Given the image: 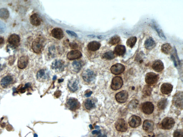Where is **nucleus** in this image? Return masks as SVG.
Returning <instances> with one entry per match:
<instances>
[{"instance_id": "obj_1", "label": "nucleus", "mask_w": 183, "mask_h": 137, "mask_svg": "<svg viewBox=\"0 0 183 137\" xmlns=\"http://www.w3.org/2000/svg\"><path fill=\"white\" fill-rule=\"evenodd\" d=\"M82 79L87 85H91L94 83L96 75L94 71L90 69L85 70L81 75Z\"/></svg>"}, {"instance_id": "obj_2", "label": "nucleus", "mask_w": 183, "mask_h": 137, "mask_svg": "<svg viewBox=\"0 0 183 137\" xmlns=\"http://www.w3.org/2000/svg\"><path fill=\"white\" fill-rule=\"evenodd\" d=\"M65 105L69 110L72 112H76L80 108L81 104L77 99L70 97L67 100Z\"/></svg>"}, {"instance_id": "obj_3", "label": "nucleus", "mask_w": 183, "mask_h": 137, "mask_svg": "<svg viewBox=\"0 0 183 137\" xmlns=\"http://www.w3.org/2000/svg\"><path fill=\"white\" fill-rule=\"evenodd\" d=\"M172 102L175 107L182 110L183 109V93L182 91H179L174 95Z\"/></svg>"}, {"instance_id": "obj_4", "label": "nucleus", "mask_w": 183, "mask_h": 137, "mask_svg": "<svg viewBox=\"0 0 183 137\" xmlns=\"http://www.w3.org/2000/svg\"><path fill=\"white\" fill-rule=\"evenodd\" d=\"M83 108L86 111H90L95 108L96 99L93 97H89L86 99L82 103Z\"/></svg>"}, {"instance_id": "obj_5", "label": "nucleus", "mask_w": 183, "mask_h": 137, "mask_svg": "<svg viewBox=\"0 0 183 137\" xmlns=\"http://www.w3.org/2000/svg\"><path fill=\"white\" fill-rule=\"evenodd\" d=\"M36 78L39 82H48L50 78L49 71L46 68H42L36 74Z\"/></svg>"}, {"instance_id": "obj_6", "label": "nucleus", "mask_w": 183, "mask_h": 137, "mask_svg": "<svg viewBox=\"0 0 183 137\" xmlns=\"http://www.w3.org/2000/svg\"><path fill=\"white\" fill-rule=\"evenodd\" d=\"M43 39L40 38H37L33 41L32 44V48L35 53L39 54L42 51L44 47Z\"/></svg>"}, {"instance_id": "obj_7", "label": "nucleus", "mask_w": 183, "mask_h": 137, "mask_svg": "<svg viewBox=\"0 0 183 137\" xmlns=\"http://www.w3.org/2000/svg\"><path fill=\"white\" fill-rule=\"evenodd\" d=\"M175 124L174 119L171 117H166L162 121L161 127L164 130H169L174 127Z\"/></svg>"}, {"instance_id": "obj_8", "label": "nucleus", "mask_w": 183, "mask_h": 137, "mask_svg": "<svg viewBox=\"0 0 183 137\" xmlns=\"http://www.w3.org/2000/svg\"><path fill=\"white\" fill-rule=\"evenodd\" d=\"M80 85L77 79L72 78L68 81L67 88L70 92L74 93L77 92L80 89Z\"/></svg>"}, {"instance_id": "obj_9", "label": "nucleus", "mask_w": 183, "mask_h": 137, "mask_svg": "<svg viewBox=\"0 0 183 137\" xmlns=\"http://www.w3.org/2000/svg\"><path fill=\"white\" fill-rule=\"evenodd\" d=\"M159 78L158 74L153 72H149L146 75L145 81L148 84L153 85L158 82Z\"/></svg>"}, {"instance_id": "obj_10", "label": "nucleus", "mask_w": 183, "mask_h": 137, "mask_svg": "<svg viewBox=\"0 0 183 137\" xmlns=\"http://www.w3.org/2000/svg\"><path fill=\"white\" fill-rule=\"evenodd\" d=\"M65 62L61 60H56L54 61L52 64L51 68L56 72L61 73L65 69Z\"/></svg>"}, {"instance_id": "obj_11", "label": "nucleus", "mask_w": 183, "mask_h": 137, "mask_svg": "<svg viewBox=\"0 0 183 137\" xmlns=\"http://www.w3.org/2000/svg\"><path fill=\"white\" fill-rule=\"evenodd\" d=\"M115 126L116 129L118 132H125L128 129L127 124L125 120L123 119L117 120L116 122Z\"/></svg>"}, {"instance_id": "obj_12", "label": "nucleus", "mask_w": 183, "mask_h": 137, "mask_svg": "<svg viewBox=\"0 0 183 137\" xmlns=\"http://www.w3.org/2000/svg\"><path fill=\"white\" fill-rule=\"evenodd\" d=\"M123 80L121 77H116L112 80L111 88L114 90H117L121 88L123 85Z\"/></svg>"}, {"instance_id": "obj_13", "label": "nucleus", "mask_w": 183, "mask_h": 137, "mask_svg": "<svg viewBox=\"0 0 183 137\" xmlns=\"http://www.w3.org/2000/svg\"><path fill=\"white\" fill-rule=\"evenodd\" d=\"M142 110L143 113L147 115H150L153 113L154 110V106L150 102H146L142 105Z\"/></svg>"}, {"instance_id": "obj_14", "label": "nucleus", "mask_w": 183, "mask_h": 137, "mask_svg": "<svg viewBox=\"0 0 183 137\" xmlns=\"http://www.w3.org/2000/svg\"><path fill=\"white\" fill-rule=\"evenodd\" d=\"M125 68L124 65L120 63L114 64L111 67V71L113 74L117 75L124 72Z\"/></svg>"}, {"instance_id": "obj_15", "label": "nucleus", "mask_w": 183, "mask_h": 137, "mask_svg": "<svg viewBox=\"0 0 183 137\" xmlns=\"http://www.w3.org/2000/svg\"><path fill=\"white\" fill-rule=\"evenodd\" d=\"M129 97L127 91L123 90L116 94L115 98L116 101L119 103H123L125 102Z\"/></svg>"}, {"instance_id": "obj_16", "label": "nucleus", "mask_w": 183, "mask_h": 137, "mask_svg": "<svg viewBox=\"0 0 183 137\" xmlns=\"http://www.w3.org/2000/svg\"><path fill=\"white\" fill-rule=\"evenodd\" d=\"M129 126L131 127L132 128L138 127L141 124V118L137 116H132L129 119Z\"/></svg>"}, {"instance_id": "obj_17", "label": "nucleus", "mask_w": 183, "mask_h": 137, "mask_svg": "<svg viewBox=\"0 0 183 137\" xmlns=\"http://www.w3.org/2000/svg\"><path fill=\"white\" fill-rule=\"evenodd\" d=\"M8 42L10 45L12 47H17L19 45L20 42V38L18 35L16 34H13L9 38Z\"/></svg>"}, {"instance_id": "obj_18", "label": "nucleus", "mask_w": 183, "mask_h": 137, "mask_svg": "<svg viewBox=\"0 0 183 137\" xmlns=\"http://www.w3.org/2000/svg\"><path fill=\"white\" fill-rule=\"evenodd\" d=\"M142 127L146 132L148 133H151L154 129V124L151 120H146L143 122Z\"/></svg>"}, {"instance_id": "obj_19", "label": "nucleus", "mask_w": 183, "mask_h": 137, "mask_svg": "<svg viewBox=\"0 0 183 137\" xmlns=\"http://www.w3.org/2000/svg\"><path fill=\"white\" fill-rule=\"evenodd\" d=\"M173 86L172 85L169 83H164L161 85V91L164 95H168L172 92L173 90Z\"/></svg>"}, {"instance_id": "obj_20", "label": "nucleus", "mask_w": 183, "mask_h": 137, "mask_svg": "<svg viewBox=\"0 0 183 137\" xmlns=\"http://www.w3.org/2000/svg\"><path fill=\"white\" fill-rule=\"evenodd\" d=\"M82 56V53L78 50L70 51L67 55V58L71 60L78 59L81 57Z\"/></svg>"}, {"instance_id": "obj_21", "label": "nucleus", "mask_w": 183, "mask_h": 137, "mask_svg": "<svg viewBox=\"0 0 183 137\" xmlns=\"http://www.w3.org/2000/svg\"><path fill=\"white\" fill-rule=\"evenodd\" d=\"M29 62V58L27 56H23L19 58L18 62V68L20 69H24L28 65Z\"/></svg>"}, {"instance_id": "obj_22", "label": "nucleus", "mask_w": 183, "mask_h": 137, "mask_svg": "<svg viewBox=\"0 0 183 137\" xmlns=\"http://www.w3.org/2000/svg\"><path fill=\"white\" fill-rule=\"evenodd\" d=\"M152 68L157 72H161L164 68V63L161 60H155L153 62Z\"/></svg>"}, {"instance_id": "obj_23", "label": "nucleus", "mask_w": 183, "mask_h": 137, "mask_svg": "<svg viewBox=\"0 0 183 137\" xmlns=\"http://www.w3.org/2000/svg\"><path fill=\"white\" fill-rule=\"evenodd\" d=\"M13 78L12 76L8 75L6 76L1 79V85L3 88H6L10 86L13 82Z\"/></svg>"}, {"instance_id": "obj_24", "label": "nucleus", "mask_w": 183, "mask_h": 137, "mask_svg": "<svg viewBox=\"0 0 183 137\" xmlns=\"http://www.w3.org/2000/svg\"><path fill=\"white\" fill-rule=\"evenodd\" d=\"M51 34L53 37L57 39H62L64 36L63 32L61 28H54L52 30Z\"/></svg>"}, {"instance_id": "obj_25", "label": "nucleus", "mask_w": 183, "mask_h": 137, "mask_svg": "<svg viewBox=\"0 0 183 137\" xmlns=\"http://www.w3.org/2000/svg\"><path fill=\"white\" fill-rule=\"evenodd\" d=\"M30 22L32 25L36 26L40 25L41 23V19L37 14L35 13L30 16Z\"/></svg>"}, {"instance_id": "obj_26", "label": "nucleus", "mask_w": 183, "mask_h": 137, "mask_svg": "<svg viewBox=\"0 0 183 137\" xmlns=\"http://www.w3.org/2000/svg\"><path fill=\"white\" fill-rule=\"evenodd\" d=\"M114 52L115 55L118 56H122L126 53V47L123 45H117L114 49Z\"/></svg>"}, {"instance_id": "obj_27", "label": "nucleus", "mask_w": 183, "mask_h": 137, "mask_svg": "<svg viewBox=\"0 0 183 137\" xmlns=\"http://www.w3.org/2000/svg\"><path fill=\"white\" fill-rule=\"evenodd\" d=\"M101 45L100 42L97 41H92L90 42L88 45V48L89 51H96L100 48Z\"/></svg>"}, {"instance_id": "obj_28", "label": "nucleus", "mask_w": 183, "mask_h": 137, "mask_svg": "<svg viewBox=\"0 0 183 137\" xmlns=\"http://www.w3.org/2000/svg\"><path fill=\"white\" fill-rule=\"evenodd\" d=\"M155 43L154 40L151 37L146 39L144 42V46L146 49L150 50L154 48Z\"/></svg>"}, {"instance_id": "obj_29", "label": "nucleus", "mask_w": 183, "mask_h": 137, "mask_svg": "<svg viewBox=\"0 0 183 137\" xmlns=\"http://www.w3.org/2000/svg\"><path fill=\"white\" fill-rule=\"evenodd\" d=\"M73 71L76 73H78L80 71L82 66L83 63L80 61H74L72 64Z\"/></svg>"}, {"instance_id": "obj_30", "label": "nucleus", "mask_w": 183, "mask_h": 137, "mask_svg": "<svg viewBox=\"0 0 183 137\" xmlns=\"http://www.w3.org/2000/svg\"><path fill=\"white\" fill-rule=\"evenodd\" d=\"M168 101L167 99L162 98L159 100L158 103V107L160 110H164L167 106Z\"/></svg>"}, {"instance_id": "obj_31", "label": "nucleus", "mask_w": 183, "mask_h": 137, "mask_svg": "<svg viewBox=\"0 0 183 137\" xmlns=\"http://www.w3.org/2000/svg\"><path fill=\"white\" fill-rule=\"evenodd\" d=\"M172 49L171 45L168 43L164 44L161 47V50L162 52L167 55L170 54L172 51Z\"/></svg>"}, {"instance_id": "obj_32", "label": "nucleus", "mask_w": 183, "mask_h": 137, "mask_svg": "<svg viewBox=\"0 0 183 137\" xmlns=\"http://www.w3.org/2000/svg\"><path fill=\"white\" fill-rule=\"evenodd\" d=\"M152 26H153V28L156 30L160 38H161L163 40H165L166 38L165 35H164L162 30L160 28V27L157 25V24H155L154 23L152 25Z\"/></svg>"}, {"instance_id": "obj_33", "label": "nucleus", "mask_w": 183, "mask_h": 137, "mask_svg": "<svg viewBox=\"0 0 183 137\" xmlns=\"http://www.w3.org/2000/svg\"><path fill=\"white\" fill-rule=\"evenodd\" d=\"M116 57L114 51H110L107 52L102 55L103 58L106 60H111L114 58Z\"/></svg>"}, {"instance_id": "obj_34", "label": "nucleus", "mask_w": 183, "mask_h": 137, "mask_svg": "<svg viewBox=\"0 0 183 137\" xmlns=\"http://www.w3.org/2000/svg\"><path fill=\"white\" fill-rule=\"evenodd\" d=\"M139 102L137 100H133L131 101L128 105V108L131 111L135 110L138 107Z\"/></svg>"}, {"instance_id": "obj_35", "label": "nucleus", "mask_w": 183, "mask_h": 137, "mask_svg": "<svg viewBox=\"0 0 183 137\" xmlns=\"http://www.w3.org/2000/svg\"><path fill=\"white\" fill-rule=\"evenodd\" d=\"M10 16V13L8 10L6 8H1L0 10V18L1 19H7Z\"/></svg>"}, {"instance_id": "obj_36", "label": "nucleus", "mask_w": 183, "mask_h": 137, "mask_svg": "<svg viewBox=\"0 0 183 137\" xmlns=\"http://www.w3.org/2000/svg\"><path fill=\"white\" fill-rule=\"evenodd\" d=\"M137 40V38L136 36H133V37H130L129 39H128L127 41L126 45L128 47L132 48L135 45Z\"/></svg>"}, {"instance_id": "obj_37", "label": "nucleus", "mask_w": 183, "mask_h": 137, "mask_svg": "<svg viewBox=\"0 0 183 137\" xmlns=\"http://www.w3.org/2000/svg\"><path fill=\"white\" fill-rule=\"evenodd\" d=\"M120 41V36L117 35H116L111 38V39H110L109 43L111 45H114L119 43Z\"/></svg>"}, {"instance_id": "obj_38", "label": "nucleus", "mask_w": 183, "mask_h": 137, "mask_svg": "<svg viewBox=\"0 0 183 137\" xmlns=\"http://www.w3.org/2000/svg\"><path fill=\"white\" fill-rule=\"evenodd\" d=\"M152 89L150 86L146 85L144 86L142 90L143 94L146 96L149 97L152 94Z\"/></svg>"}, {"instance_id": "obj_39", "label": "nucleus", "mask_w": 183, "mask_h": 137, "mask_svg": "<svg viewBox=\"0 0 183 137\" xmlns=\"http://www.w3.org/2000/svg\"><path fill=\"white\" fill-rule=\"evenodd\" d=\"M173 137H183L182 129H177L175 130L173 132Z\"/></svg>"}, {"instance_id": "obj_40", "label": "nucleus", "mask_w": 183, "mask_h": 137, "mask_svg": "<svg viewBox=\"0 0 183 137\" xmlns=\"http://www.w3.org/2000/svg\"><path fill=\"white\" fill-rule=\"evenodd\" d=\"M6 25L2 21H0V33L4 32L6 30Z\"/></svg>"}, {"instance_id": "obj_41", "label": "nucleus", "mask_w": 183, "mask_h": 137, "mask_svg": "<svg viewBox=\"0 0 183 137\" xmlns=\"http://www.w3.org/2000/svg\"><path fill=\"white\" fill-rule=\"evenodd\" d=\"M55 51V49L54 47H50L49 49V52L50 55L53 56L54 55Z\"/></svg>"}, {"instance_id": "obj_42", "label": "nucleus", "mask_w": 183, "mask_h": 137, "mask_svg": "<svg viewBox=\"0 0 183 137\" xmlns=\"http://www.w3.org/2000/svg\"><path fill=\"white\" fill-rule=\"evenodd\" d=\"M69 46L72 49H76L78 48V45L76 42H71L69 44Z\"/></svg>"}, {"instance_id": "obj_43", "label": "nucleus", "mask_w": 183, "mask_h": 137, "mask_svg": "<svg viewBox=\"0 0 183 137\" xmlns=\"http://www.w3.org/2000/svg\"><path fill=\"white\" fill-rule=\"evenodd\" d=\"M66 32L69 35L72 36H74V37H77V34L74 32L70 31V30H67Z\"/></svg>"}, {"instance_id": "obj_44", "label": "nucleus", "mask_w": 183, "mask_h": 137, "mask_svg": "<svg viewBox=\"0 0 183 137\" xmlns=\"http://www.w3.org/2000/svg\"><path fill=\"white\" fill-rule=\"evenodd\" d=\"M96 136L95 137H107L106 135L102 134L100 132L98 134H97Z\"/></svg>"}, {"instance_id": "obj_45", "label": "nucleus", "mask_w": 183, "mask_h": 137, "mask_svg": "<svg viewBox=\"0 0 183 137\" xmlns=\"http://www.w3.org/2000/svg\"><path fill=\"white\" fill-rule=\"evenodd\" d=\"M92 93V91H89V92H88V93H86L85 94V95H86V96L87 97H90L91 94Z\"/></svg>"}, {"instance_id": "obj_46", "label": "nucleus", "mask_w": 183, "mask_h": 137, "mask_svg": "<svg viewBox=\"0 0 183 137\" xmlns=\"http://www.w3.org/2000/svg\"><path fill=\"white\" fill-rule=\"evenodd\" d=\"M4 42V39L3 38L0 37V45L3 43Z\"/></svg>"}, {"instance_id": "obj_47", "label": "nucleus", "mask_w": 183, "mask_h": 137, "mask_svg": "<svg viewBox=\"0 0 183 137\" xmlns=\"http://www.w3.org/2000/svg\"><path fill=\"white\" fill-rule=\"evenodd\" d=\"M38 135L36 134H34V137H37Z\"/></svg>"}, {"instance_id": "obj_48", "label": "nucleus", "mask_w": 183, "mask_h": 137, "mask_svg": "<svg viewBox=\"0 0 183 137\" xmlns=\"http://www.w3.org/2000/svg\"><path fill=\"white\" fill-rule=\"evenodd\" d=\"M56 77L55 76V77H53V79H56Z\"/></svg>"}, {"instance_id": "obj_49", "label": "nucleus", "mask_w": 183, "mask_h": 137, "mask_svg": "<svg viewBox=\"0 0 183 137\" xmlns=\"http://www.w3.org/2000/svg\"><path fill=\"white\" fill-rule=\"evenodd\" d=\"M144 137H146V136H144Z\"/></svg>"}]
</instances>
